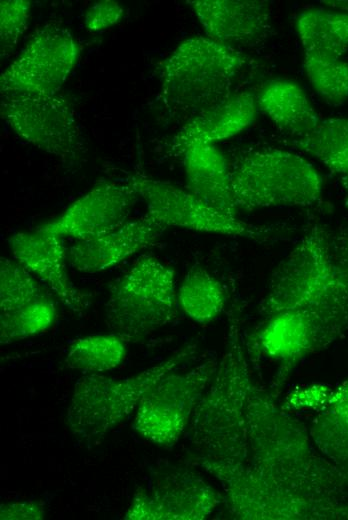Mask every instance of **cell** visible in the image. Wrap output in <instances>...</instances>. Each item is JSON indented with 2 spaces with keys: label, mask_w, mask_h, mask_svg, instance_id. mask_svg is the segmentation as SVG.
Wrapping results in <instances>:
<instances>
[{
  "label": "cell",
  "mask_w": 348,
  "mask_h": 520,
  "mask_svg": "<svg viewBox=\"0 0 348 520\" xmlns=\"http://www.w3.org/2000/svg\"><path fill=\"white\" fill-rule=\"evenodd\" d=\"M187 441L186 462L217 480L232 518L337 519L348 502V469L324 457L308 428L253 376L246 392L206 406Z\"/></svg>",
  "instance_id": "1"
},
{
  "label": "cell",
  "mask_w": 348,
  "mask_h": 520,
  "mask_svg": "<svg viewBox=\"0 0 348 520\" xmlns=\"http://www.w3.org/2000/svg\"><path fill=\"white\" fill-rule=\"evenodd\" d=\"M317 312L348 325V280L331 253L330 233L310 225L275 268L258 306L259 318L284 309Z\"/></svg>",
  "instance_id": "2"
},
{
  "label": "cell",
  "mask_w": 348,
  "mask_h": 520,
  "mask_svg": "<svg viewBox=\"0 0 348 520\" xmlns=\"http://www.w3.org/2000/svg\"><path fill=\"white\" fill-rule=\"evenodd\" d=\"M246 60L237 49L209 37L181 42L158 68L169 115L186 123L228 98Z\"/></svg>",
  "instance_id": "3"
},
{
  "label": "cell",
  "mask_w": 348,
  "mask_h": 520,
  "mask_svg": "<svg viewBox=\"0 0 348 520\" xmlns=\"http://www.w3.org/2000/svg\"><path fill=\"white\" fill-rule=\"evenodd\" d=\"M197 351V344H186L157 365L121 379L96 373L83 375L75 383L66 410L70 432L86 444L101 442L136 412L151 388L192 359Z\"/></svg>",
  "instance_id": "4"
},
{
  "label": "cell",
  "mask_w": 348,
  "mask_h": 520,
  "mask_svg": "<svg viewBox=\"0 0 348 520\" xmlns=\"http://www.w3.org/2000/svg\"><path fill=\"white\" fill-rule=\"evenodd\" d=\"M178 307L175 271L154 256L142 255L111 283L105 324L127 343H136L173 322Z\"/></svg>",
  "instance_id": "5"
},
{
  "label": "cell",
  "mask_w": 348,
  "mask_h": 520,
  "mask_svg": "<svg viewBox=\"0 0 348 520\" xmlns=\"http://www.w3.org/2000/svg\"><path fill=\"white\" fill-rule=\"evenodd\" d=\"M229 168L237 209L311 206L322 194V178L315 167L287 150H252L240 155Z\"/></svg>",
  "instance_id": "6"
},
{
  "label": "cell",
  "mask_w": 348,
  "mask_h": 520,
  "mask_svg": "<svg viewBox=\"0 0 348 520\" xmlns=\"http://www.w3.org/2000/svg\"><path fill=\"white\" fill-rule=\"evenodd\" d=\"M1 115L19 137L66 166L81 161L85 147L80 127L70 102L59 92L1 94Z\"/></svg>",
  "instance_id": "7"
},
{
  "label": "cell",
  "mask_w": 348,
  "mask_h": 520,
  "mask_svg": "<svg viewBox=\"0 0 348 520\" xmlns=\"http://www.w3.org/2000/svg\"><path fill=\"white\" fill-rule=\"evenodd\" d=\"M217 366L216 358H208L188 370L164 376L140 401L133 429L154 444L175 445L186 432Z\"/></svg>",
  "instance_id": "8"
},
{
  "label": "cell",
  "mask_w": 348,
  "mask_h": 520,
  "mask_svg": "<svg viewBox=\"0 0 348 520\" xmlns=\"http://www.w3.org/2000/svg\"><path fill=\"white\" fill-rule=\"evenodd\" d=\"M130 180L145 201L147 215L166 228L179 227L198 232L240 237L257 243L272 242L271 226L244 222L225 214L192 194L170 183L136 172Z\"/></svg>",
  "instance_id": "9"
},
{
  "label": "cell",
  "mask_w": 348,
  "mask_h": 520,
  "mask_svg": "<svg viewBox=\"0 0 348 520\" xmlns=\"http://www.w3.org/2000/svg\"><path fill=\"white\" fill-rule=\"evenodd\" d=\"M224 503V496L187 465L156 469L139 488L126 520H203Z\"/></svg>",
  "instance_id": "10"
},
{
  "label": "cell",
  "mask_w": 348,
  "mask_h": 520,
  "mask_svg": "<svg viewBox=\"0 0 348 520\" xmlns=\"http://www.w3.org/2000/svg\"><path fill=\"white\" fill-rule=\"evenodd\" d=\"M80 48L65 28L48 25L38 30L0 77L1 94H54L75 67Z\"/></svg>",
  "instance_id": "11"
},
{
  "label": "cell",
  "mask_w": 348,
  "mask_h": 520,
  "mask_svg": "<svg viewBox=\"0 0 348 520\" xmlns=\"http://www.w3.org/2000/svg\"><path fill=\"white\" fill-rule=\"evenodd\" d=\"M138 196L130 179L126 183L101 182L60 216L37 228L76 241L97 238L127 222Z\"/></svg>",
  "instance_id": "12"
},
{
  "label": "cell",
  "mask_w": 348,
  "mask_h": 520,
  "mask_svg": "<svg viewBox=\"0 0 348 520\" xmlns=\"http://www.w3.org/2000/svg\"><path fill=\"white\" fill-rule=\"evenodd\" d=\"M14 259L48 287L71 311L82 314L88 307V294L71 281L64 237L37 227L17 232L9 238Z\"/></svg>",
  "instance_id": "13"
},
{
  "label": "cell",
  "mask_w": 348,
  "mask_h": 520,
  "mask_svg": "<svg viewBox=\"0 0 348 520\" xmlns=\"http://www.w3.org/2000/svg\"><path fill=\"white\" fill-rule=\"evenodd\" d=\"M209 38L223 45L254 47L271 30V9L260 0L188 1Z\"/></svg>",
  "instance_id": "14"
},
{
  "label": "cell",
  "mask_w": 348,
  "mask_h": 520,
  "mask_svg": "<svg viewBox=\"0 0 348 520\" xmlns=\"http://www.w3.org/2000/svg\"><path fill=\"white\" fill-rule=\"evenodd\" d=\"M166 229L146 214L97 238L76 241L68 248V263L85 273L110 269L153 246Z\"/></svg>",
  "instance_id": "15"
},
{
  "label": "cell",
  "mask_w": 348,
  "mask_h": 520,
  "mask_svg": "<svg viewBox=\"0 0 348 520\" xmlns=\"http://www.w3.org/2000/svg\"><path fill=\"white\" fill-rule=\"evenodd\" d=\"M259 107L254 94L243 91L187 121L173 137L168 152L179 157L193 145L215 144L237 135L255 120Z\"/></svg>",
  "instance_id": "16"
},
{
  "label": "cell",
  "mask_w": 348,
  "mask_h": 520,
  "mask_svg": "<svg viewBox=\"0 0 348 520\" xmlns=\"http://www.w3.org/2000/svg\"><path fill=\"white\" fill-rule=\"evenodd\" d=\"M188 190L209 206L237 215L230 168L215 144H197L182 155Z\"/></svg>",
  "instance_id": "17"
},
{
  "label": "cell",
  "mask_w": 348,
  "mask_h": 520,
  "mask_svg": "<svg viewBox=\"0 0 348 520\" xmlns=\"http://www.w3.org/2000/svg\"><path fill=\"white\" fill-rule=\"evenodd\" d=\"M256 98L258 107L291 139L308 134L320 121L305 91L293 81H271Z\"/></svg>",
  "instance_id": "18"
},
{
  "label": "cell",
  "mask_w": 348,
  "mask_h": 520,
  "mask_svg": "<svg viewBox=\"0 0 348 520\" xmlns=\"http://www.w3.org/2000/svg\"><path fill=\"white\" fill-rule=\"evenodd\" d=\"M308 432L324 457L348 469V378L334 388L329 401L316 412Z\"/></svg>",
  "instance_id": "19"
},
{
  "label": "cell",
  "mask_w": 348,
  "mask_h": 520,
  "mask_svg": "<svg viewBox=\"0 0 348 520\" xmlns=\"http://www.w3.org/2000/svg\"><path fill=\"white\" fill-rule=\"evenodd\" d=\"M178 305L186 316L208 324L223 312L227 296L222 283L203 268L191 269L177 290Z\"/></svg>",
  "instance_id": "20"
},
{
  "label": "cell",
  "mask_w": 348,
  "mask_h": 520,
  "mask_svg": "<svg viewBox=\"0 0 348 520\" xmlns=\"http://www.w3.org/2000/svg\"><path fill=\"white\" fill-rule=\"evenodd\" d=\"M291 144L309 154L334 173H348V119L320 120L308 134Z\"/></svg>",
  "instance_id": "21"
},
{
  "label": "cell",
  "mask_w": 348,
  "mask_h": 520,
  "mask_svg": "<svg viewBox=\"0 0 348 520\" xmlns=\"http://www.w3.org/2000/svg\"><path fill=\"white\" fill-rule=\"evenodd\" d=\"M127 354V342L117 334L90 335L76 339L63 360L68 369L96 373L118 368Z\"/></svg>",
  "instance_id": "22"
},
{
  "label": "cell",
  "mask_w": 348,
  "mask_h": 520,
  "mask_svg": "<svg viewBox=\"0 0 348 520\" xmlns=\"http://www.w3.org/2000/svg\"><path fill=\"white\" fill-rule=\"evenodd\" d=\"M56 317L57 309L49 296L0 314V343L7 345L41 334L54 324Z\"/></svg>",
  "instance_id": "23"
},
{
  "label": "cell",
  "mask_w": 348,
  "mask_h": 520,
  "mask_svg": "<svg viewBox=\"0 0 348 520\" xmlns=\"http://www.w3.org/2000/svg\"><path fill=\"white\" fill-rule=\"evenodd\" d=\"M296 26L304 55L340 60L348 49L328 21L326 11H304Z\"/></svg>",
  "instance_id": "24"
},
{
  "label": "cell",
  "mask_w": 348,
  "mask_h": 520,
  "mask_svg": "<svg viewBox=\"0 0 348 520\" xmlns=\"http://www.w3.org/2000/svg\"><path fill=\"white\" fill-rule=\"evenodd\" d=\"M48 294L36 278L15 259L0 260V314L16 311Z\"/></svg>",
  "instance_id": "25"
},
{
  "label": "cell",
  "mask_w": 348,
  "mask_h": 520,
  "mask_svg": "<svg viewBox=\"0 0 348 520\" xmlns=\"http://www.w3.org/2000/svg\"><path fill=\"white\" fill-rule=\"evenodd\" d=\"M306 76L319 95L329 105L339 106L348 98V63L342 60L304 55Z\"/></svg>",
  "instance_id": "26"
},
{
  "label": "cell",
  "mask_w": 348,
  "mask_h": 520,
  "mask_svg": "<svg viewBox=\"0 0 348 520\" xmlns=\"http://www.w3.org/2000/svg\"><path fill=\"white\" fill-rule=\"evenodd\" d=\"M30 12V2L2 0L0 2L1 56H8L25 32Z\"/></svg>",
  "instance_id": "27"
},
{
  "label": "cell",
  "mask_w": 348,
  "mask_h": 520,
  "mask_svg": "<svg viewBox=\"0 0 348 520\" xmlns=\"http://www.w3.org/2000/svg\"><path fill=\"white\" fill-rule=\"evenodd\" d=\"M334 388L323 383L300 385L286 396L282 407L288 412L315 410L323 408L333 394Z\"/></svg>",
  "instance_id": "28"
},
{
  "label": "cell",
  "mask_w": 348,
  "mask_h": 520,
  "mask_svg": "<svg viewBox=\"0 0 348 520\" xmlns=\"http://www.w3.org/2000/svg\"><path fill=\"white\" fill-rule=\"evenodd\" d=\"M123 15V8L115 1L104 0L92 4L84 16V25L87 30L97 32L110 28Z\"/></svg>",
  "instance_id": "29"
},
{
  "label": "cell",
  "mask_w": 348,
  "mask_h": 520,
  "mask_svg": "<svg viewBox=\"0 0 348 520\" xmlns=\"http://www.w3.org/2000/svg\"><path fill=\"white\" fill-rule=\"evenodd\" d=\"M45 514L44 506L34 500L6 502L0 505L1 520H42Z\"/></svg>",
  "instance_id": "30"
},
{
  "label": "cell",
  "mask_w": 348,
  "mask_h": 520,
  "mask_svg": "<svg viewBox=\"0 0 348 520\" xmlns=\"http://www.w3.org/2000/svg\"><path fill=\"white\" fill-rule=\"evenodd\" d=\"M330 248L334 261L348 280V226H341L330 234Z\"/></svg>",
  "instance_id": "31"
},
{
  "label": "cell",
  "mask_w": 348,
  "mask_h": 520,
  "mask_svg": "<svg viewBox=\"0 0 348 520\" xmlns=\"http://www.w3.org/2000/svg\"><path fill=\"white\" fill-rule=\"evenodd\" d=\"M326 16L334 31L348 47V13L326 11Z\"/></svg>",
  "instance_id": "32"
},
{
  "label": "cell",
  "mask_w": 348,
  "mask_h": 520,
  "mask_svg": "<svg viewBox=\"0 0 348 520\" xmlns=\"http://www.w3.org/2000/svg\"><path fill=\"white\" fill-rule=\"evenodd\" d=\"M341 185L344 194V202L346 207L348 208V173L341 176Z\"/></svg>",
  "instance_id": "33"
},
{
  "label": "cell",
  "mask_w": 348,
  "mask_h": 520,
  "mask_svg": "<svg viewBox=\"0 0 348 520\" xmlns=\"http://www.w3.org/2000/svg\"><path fill=\"white\" fill-rule=\"evenodd\" d=\"M337 519L348 520V502L339 509Z\"/></svg>",
  "instance_id": "34"
}]
</instances>
